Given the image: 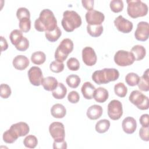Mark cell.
Wrapping results in <instances>:
<instances>
[{
  "instance_id": "8fae6325",
  "label": "cell",
  "mask_w": 149,
  "mask_h": 149,
  "mask_svg": "<svg viewBox=\"0 0 149 149\" xmlns=\"http://www.w3.org/2000/svg\"><path fill=\"white\" fill-rule=\"evenodd\" d=\"M149 25L147 22H140L137 26L134 32V37L136 40L140 41H145L148 38Z\"/></svg>"
},
{
  "instance_id": "e0dca14e",
  "label": "cell",
  "mask_w": 149,
  "mask_h": 149,
  "mask_svg": "<svg viewBox=\"0 0 149 149\" xmlns=\"http://www.w3.org/2000/svg\"><path fill=\"white\" fill-rule=\"evenodd\" d=\"M56 49L63 54L68 56V55L73 49V42L69 38H64L60 42Z\"/></svg>"
},
{
  "instance_id": "277c9868",
  "label": "cell",
  "mask_w": 149,
  "mask_h": 149,
  "mask_svg": "<svg viewBox=\"0 0 149 149\" xmlns=\"http://www.w3.org/2000/svg\"><path fill=\"white\" fill-rule=\"evenodd\" d=\"M126 2L127 3V12L130 17L136 19L147 14L148 6L140 0H127Z\"/></svg>"
},
{
  "instance_id": "52a82bcc",
  "label": "cell",
  "mask_w": 149,
  "mask_h": 149,
  "mask_svg": "<svg viewBox=\"0 0 149 149\" xmlns=\"http://www.w3.org/2000/svg\"><path fill=\"white\" fill-rule=\"evenodd\" d=\"M108 115L112 120H118L123 115L122 103L117 100H113L109 102L107 108Z\"/></svg>"
},
{
  "instance_id": "b9f144b4",
  "label": "cell",
  "mask_w": 149,
  "mask_h": 149,
  "mask_svg": "<svg viewBox=\"0 0 149 149\" xmlns=\"http://www.w3.org/2000/svg\"><path fill=\"white\" fill-rule=\"evenodd\" d=\"M29 47V41L26 37H23L20 42L15 46L16 48L20 51H25Z\"/></svg>"
},
{
  "instance_id": "3957f363",
  "label": "cell",
  "mask_w": 149,
  "mask_h": 149,
  "mask_svg": "<svg viewBox=\"0 0 149 149\" xmlns=\"http://www.w3.org/2000/svg\"><path fill=\"white\" fill-rule=\"evenodd\" d=\"M63 29L67 32H72L81 24L80 16L74 10H65L61 21Z\"/></svg>"
},
{
  "instance_id": "60d3db41",
  "label": "cell",
  "mask_w": 149,
  "mask_h": 149,
  "mask_svg": "<svg viewBox=\"0 0 149 149\" xmlns=\"http://www.w3.org/2000/svg\"><path fill=\"white\" fill-rule=\"evenodd\" d=\"M16 16L17 19L20 20L24 18H29L30 17V13L29 10L23 7L19 8L16 12Z\"/></svg>"
},
{
  "instance_id": "5bb4252c",
  "label": "cell",
  "mask_w": 149,
  "mask_h": 149,
  "mask_svg": "<svg viewBox=\"0 0 149 149\" xmlns=\"http://www.w3.org/2000/svg\"><path fill=\"white\" fill-rule=\"evenodd\" d=\"M17 137H22L27 135L30 131L29 125L23 122H20L11 125L9 128Z\"/></svg>"
},
{
  "instance_id": "1f68e13d",
  "label": "cell",
  "mask_w": 149,
  "mask_h": 149,
  "mask_svg": "<svg viewBox=\"0 0 149 149\" xmlns=\"http://www.w3.org/2000/svg\"><path fill=\"white\" fill-rule=\"evenodd\" d=\"M139 76L133 72L129 73L125 77L126 83L130 86H135L138 84L140 80Z\"/></svg>"
},
{
  "instance_id": "9a60e30c",
  "label": "cell",
  "mask_w": 149,
  "mask_h": 149,
  "mask_svg": "<svg viewBox=\"0 0 149 149\" xmlns=\"http://www.w3.org/2000/svg\"><path fill=\"white\" fill-rule=\"evenodd\" d=\"M122 127L124 132L127 134H132L137 128L136 120L133 117H126L122 121Z\"/></svg>"
},
{
  "instance_id": "7402d4cb",
  "label": "cell",
  "mask_w": 149,
  "mask_h": 149,
  "mask_svg": "<svg viewBox=\"0 0 149 149\" xmlns=\"http://www.w3.org/2000/svg\"><path fill=\"white\" fill-rule=\"evenodd\" d=\"M51 113L55 118H63L66 113L65 107L61 104H54L51 108Z\"/></svg>"
},
{
  "instance_id": "d4e9b609",
  "label": "cell",
  "mask_w": 149,
  "mask_h": 149,
  "mask_svg": "<svg viewBox=\"0 0 149 149\" xmlns=\"http://www.w3.org/2000/svg\"><path fill=\"white\" fill-rule=\"evenodd\" d=\"M67 93V88L62 83H58L56 88L52 91V96L58 100L63 99Z\"/></svg>"
},
{
  "instance_id": "4fadbf2b",
  "label": "cell",
  "mask_w": 149,
  "mask_h": 149,
  "mask_svg": "<svg viewBox=\"0 0 149 149\" xmlns=\"http://www.w3.org/2000/svg\"><path fill=\"white\" fill-rule=\"evenodd\" d=\"M82 59L83 62L88 66L94 65L97 60L94 49L90 47H86L82 50Z\"/></svg>"
},
{
  "instance_id": "30bf717a",
  "label": "cell",
  "mask_w": 149,
  "mask_h": 149,
  "mask_svg": "<svg viewBox=\"0 0 149 149\" xmlns=\"http://www.w3.org/2000/svg\"><path fill=\"white\" fill-rule=\"evenodd\" d=\"M114 25L116 28L123 33H129L133 29V23L130 21L124 18L122 15L118 16L114 20Z\"/></svg>"
},
{
  "instance_id": "c3c4849f",
  "label": "cell",
  "mask_w": 149,
  "mask_h": 149,
  "mask_svg": "<svg viewBox=\"0 0 149 149\" xmlns=\"http://www.w3.org/2000/svg\"><path fill=\"white\" fill-rule=\"evenodd\" d=\"M1 52L6 50L8 48V44L6 40L3 37L1 36Z\"/></svg>"
},
{
  "instance_id": "4dcf8cb0",
  "label": "cell",
  "mask_w": 149,
  "mask_h": 149,
  "mask_svg": "<svg viewBox=\"0 0 149 149\" xmlns=\"http://www.w3.org/2000/svg\"><path fill=\"white\" fill-rule=\"evenodd\" d=\"M66 82L69 87L73 88H75L79 86L81 82V80L79 76H78L76 74H72L69 75L66 77Z\"/></svg>"
},
{
  "instance_id": "ac0fdd59",
  "label": "cell",
  "mask_w": 149,
  "mask_h": 149,
  "mask_svg": "<svg viewBox=\"0 0 149 149\" xmlns=\"http://www.w3.org/2000/svg\"><path fill=\"white\" fill-rule=\"evenodd\" d=\"M102 112V108L100 105H93L87 109V116L91 120H96L101 116Z\"/></svg>"
},
{
  "instance_id": "d6986e66",
  "label": "cell",
  "mask_w": 149,
  "mask_h": 149,
  "mask_svg": "<svg viewBox=\"0 0 149 149\" xmlns=\"http://www.w3.org/2000/svg\"><path fill=\"white\" fill-rule=\"evenodd\" d=\"M109 97V93L107 89L103 87H98L95 89L93 94V98L95 101L103 103L105 102Z\"/></svg>"
},
{
  "instance_id": "f35d334b",
  "label": "cell",
  "mask_w": 149,
  "mask_h": 149,
  "mask_svg": "<svg viewBox=\"0 0 149 149\" xmlns=\"http://www.w3.org/2000/svg\"><path fill=\"white\" fill-rule=\"evenodd\" d=\"M68 69L72 71H76L80 68V63L76 58H69L66 62Z\"/></svg>"
},
{
  "instance_id": "d6a6232c",
  "label": "cell",
  "mask_w": 149,
  "mask_h": 149,
  "mask_svg": "<svg viewBox=\"0 0 149 149\" xmlns=\"http://www.w3.org/2000/svg\"><path fill=\"white\" fill-rule=\"evenodd\" d=\"M38 144V140L37 137L32 134L28 135L23 140L24 146L29 148H35Z\"/></svg>"
},
{
  "instance_id": "2e32d148",
  "label": "cell",
  "mask_w": 149,
  "mask_h": 149,
  "mask_svg": "<svg viewBox=\"0 0 149 149\" xmlns=\"http://www.w3.org/2000/svg\"><path fill=\"white\" fill-rule=\"evenodd\" d=\"M13 66L16 69L19 70H24L29 65L30 61L24 55H19L15 56L12 62Z\"/></svg>"
},
{
  "instance_id": "7c38bea8",
  "label": "cell",
  "mask_w": 149,
  "mask_h": 149,
  "mask_svg": "<svg viewBox=\"0 0 149 149\" xmlns=\"http://www.w3.org/2000/svg\"><path fill=\"white\" fill-rule=\"evenodd\" d=\"M29 79L31 84L35 86H39L41 84L43 79L42 72L41 69L37 66H32L27 73Z\"/></svg>"
},
{
  "instance_id": "d590c367",
  "label": "cell",
  "mask_w": 149,
  "mask_h": 149,
  "mask_svg": "<svg viewBox=\"0 0 149 149\" xmlns=\"http://www.w3.org/2000/svg\"><path fill=\"white\" fill-rule=\"evenodd\" d=\"M110 8L115 13H119L123 9V2L122 0H112L110 2Z\"/></svg>"
},
{
  "instance_id": "f6af8a7d",
  "label": "cell",
  "mask_w": 149,
  "mask_h": 149,
  "mask_svg": "<svg viewBox=\"0 0 149 149\" xmlns=\"http://www.w3.org/2000/svg\"><path fill=\"white\" fill-rule=\"evenodd\" d=\"M83 6L88 11L91 10L94 8V1L93 0H83L81 1Z\"/></svg>"
},
{
  "instance_id": "ee69618b",
  "label": "cell",
  "mask_w": 149,
  "mask_h": 149,
  "mask_svg": "<svg viewBox=\"0 0 149 149\" xmlns=\"http://www.w3.org/2000/svg\"><path fill=\"white\" fill-rule=\"evenodd\" d=\"M68 100L72 104H76L80 100L79 93L76 91H70L68 95Z\"/></svg>"
},
{
  "instance_id": "44dd1931",
  "label": "cell",
  "mask_w": 149,
  "mask_h": 149,
  "mask_svg": "<svg viewBox=\"0 0 149 149\" xmlns=\"http://www.w3.org/2000/svg\"><path fill=\"white\" fill-rule=\"evenodd\" d=\"M95 90V87L89 81L85 82L81 88V93L84 98L87 100H91L93 98Z\"/></svg>"
},
{
  "instance_id": "6da1fadb",
  "label": "cell",
  "mask_w": 149,
  "mask_h": 149,
  "mask_svg": "<svg viewBox=\"0 0 149 149\" xmlns=\"http://www.w3.org/2000/svg\"><path fill=\"white\" fill-rule=\"evenodd\" d=\"M57 27V20L54 13L48 9L42 10L34 22V27L40 32L54 30Z\"/></svg>"
},
{
  "instance_id": "ffe728a7",
  "label": "cell",
  "mask_w": 149,
  "mask_h": 149,
  "mask_svg": "<svg viewBox=\"0 0 149 149\" xmlns=\"http://www.w3.org/2000/svg\"><path fill=\"white\" fill-rule=\"evenodd\" d=\"M58 84L57 80L52 76H48L43 78L41 81V85L44 88L48 91H53L56 88Z\"/></svg>"
},
{
  "instance_id": "5b68a950",
  "label": "cell",
  "mask_w": 149,
  "mask_h": 149,
  "mask_svg": "<svg viewBox=\"0 0 149 149\" xmlns=\"http://www.w3.org/2000/svg\"><path fill=\"white\" fill-rule=\"evenodd\" d=\"M129 100L141 110L148 109V98L139 90H133L130 93Z\"/></svg>"
},
{
  "instance_id": "f1b7e54d",
  "label": "cell",
  "mask_w": 149,
  "mask_h": 149,
  "mask_svg": "<svg viewBox=\"0 0 149 149\" xmlns=\"http://www.w3.org/2000/svg\"><path fill=\"white\" fill-rule=\"evenodd\" d=\"M110 127V122L107 119H101L98 121L95 125V130L99 133H104L107 132Z\"/></svg>"
},
{
  "instance_id": "603a6c76",
  "label": "cell",
  "mask_w": 149,
  "mask_h": 149,
  "mask_svg": "<svg viewBox=\"0 0 149 149\" xmlns=\"http://www.w3.org/2000/svg\"><path fill=\"white\" fill-rule=\"evenodd\" d=\"M134 57L135 61H141L146 56V48L141 45H136L133 46L130 51Z\"/></svg>"
},
{
  "instance_id": "7bdbcfd3",
  "label": "cell",
  "mask_w": 149,
  "mask_h": 149,
  "mask_svg": "<svg viewBox=\"0 0 149 149\" xmlns=\"http://www.w3.org/2000/svg\"><path fill=\"white\" fill-rule=\"evenodd\" d=\"M149 128L148 127H141L139 130V136L142 140L145 141H148L149 135H148Z\"/></svg>"
},
{
  "instance_id": "e575fe53",
  "label": "cell",
  "mask_w": 149,
  "mask_h": 149,
  "mask_svg": "<svg viewBox=\"0 0 149 149\" xmlns=\"http://www.w3.org/2000/svg\"><path fill=\"white\" fill-rule=\"evenodd\" d=\"M18 137L14 134V133L9 129L5 131L3 134V141L8 144L13 143Z\"/></svg>"
},
{
  "instance_id": "7a4b0ae2",
  "label": "cell",
  "mask_w": 149,
  "mask_h": 149,
  "mask_svg": "<svg viewBox=\"0 0 149 149\" xmlns=\"http://www.w3.org/2000/svg\"><path fill=\"white\" fill-rule=\"evenodd\" d=\"M119 77V72L115 68H104L95 71L92 74L93 80L97 84H107L116 80Z\"/></svg>"
},
{
  "instance_id": "ab89813d",
  "label": "cell",
  "mask_w": 149,
  "mask_h": 149,
  "mask_svg": "<svg viewBox=\"0 0 149 149\" xmlns=\"http://www.w3.org/2000/svg\"><path fill=\"white\" fill-rule=\"evenodd\" d=\"M12 91L9 85L1 84L0 86V95L2 98H8L11 95Z\"/></svg>"
},
{
  "instance_id": "ba28073f",
  "label": "cell",
  "mask_w": 149,
  "mask_h": 149,
  "mask_svg": "<svg viewBox=\"0 0 149 149\" xmlns=\"http://www.w3.org/2000/svg\"><path fill=\"white\" fill-rule=\"evenodd\" d=\"M49 132L54 141H61L65 140V132L62 123L59 122H52L49 126Z\"/></svg>"
},
{
  "instance_id": "74e56055",
  "label": "cell",
  "mask_w": 149,
  "mask_h": 149,
  "mask_svg": "<svg viewBox=\"0 0 149 149\" xmlns=\"http://www.w3.org/2000/svg\"><path fill=\"white\" fill-rule=\"evenodd\" d=\"M50 70L54 73H60L64 69V64L63 62L58 61H52L49 65Z\"/></svg>"
},
{
  "instance_id": "8992f818",
  "label": "cell",
  "mask_w": 149,
  "mask_h": 149,
  "mask_svg": "<svg viewBox=\"0 0 149 149\" xmlns=\"http://www.w3.org/2000/svg\"><path fill=\"white\" fill-rule=\"evenodd\" d=\"M114 62L120 66H127L133 64L135 61L133 54L125 50L118 51L114 55Z\"/></svg>"
},
{
  "instance_id": "836d02e7",
  "label": "cell",
  "mask_w": 149,
  "mask_h": 149,
  "mask_svg": "<svg viewBox=\"0 0 149 149\" xmlns=\"http://www.w3.org/2000/svg\"><path fill=\"white\" fill-rule=\"evenodd\" d=\"M114 91L119 97H125L127 93V88L123 83H118L114 86Z\"/></svg>"
},
{
  "instance_id": "f546056e",
  "label": "cell",
  "mask_w": 149,
  "mask_h": 149,
  "mask_svg": "<svg viewBox=\"0 0 149 149\" xmlns=\"http://www.w3.org/2000/svg\"><path fill=\"white\" fill-rule=\"evenodd\" d=\"M23 37V36L22 31L17 29H15L12 30L9 35L10 42L15 46L17 45L20 42Z\"/></svg>"
},
{
  "instance_id": "4316f807",
  "label": "cell",
  "mask_w": 149,
  "mask_h": 149,
  "mask_svg": "<svg viewBox=\"0 0 149 149\" xmlns=\"http://www.w3.org/2000/svg\"><path fill=\"white\" fill-rule=\"evenodd\" d=\"M45 60L46 55L42 51H36L31 56V61L35 65H41L45 62Z\"/></svg>"
},
{
  "instance_id": "9c48e42d",
  "label": "cell",
  "mask_w": 149,
  "mask_h": 149,
  "mask_svg": "<svg viewBox=\"0 0 149 149\" xmlns=\"http://www.w3.org/2000/svg\"><path fill=\"white\" fill-rule=\"evenodd\" d=\"M85 17L88 24L90 25L101 24L105 19V16L102 12L94 9L87 11Z\"/></svg>"
},
{
  "instance_id": "8d00e7d4",
  "label": "cell",
  "mask_w": 149,
  "mask_h": 149,
  "mask_svg": "<svg viewBox=\"0 0 149 149\" xmlns=\"http://www.w3.org/2000/svg\"><path fill=\"white\" fill-rule=\"evenodd\" d=\"M19 28L24 33L28 32L31 28V20L29 18H24L19 20Z\"/></svg>"
},
{
  "instance_id": "7dc6e473",
  "label": "cell",
  "mask_w": 149,
  "mask_h": 149,
  "mask_svg": "<svg viewBox=\"0 0 149 149\" xmlns=\"http://www.w3.org/2000/svg\"><path fill=\"white\" fill-rule=\"evenodd\" d=\"M53 148L54 149H66L67 148V143L63 140L61 141H54L53 143Z\"/></svg>"
},
{
  "instance_id": "484cf974",
  "label": "cell",
  "mask_w": 149,
  "mask_h": 149,
  "mask_svg": "<svg viewBox=\"0 0 149 149\" xmlns=\"http://www.w3.org/2000/svg\"><path fill=\"white\" fill-rule=\"evenodd\" d=\"M103 26L101 24L98 25H90L87 24V33L93 37H97L101 35L103 32Z\"/></svg>"
},
{
  "instance_id": "bcb514c9",
  "label": "cell",
  "mask_w": 149,
  "mask_h": 149,
  "mask_svg": "<svg viewBox=\"0 0 149 149\" xmlns=\"http://www.w3.org/2000/svg\"><path fill=\"white\" fill-rule=\"evenodd\" d=\"M139 122L143 127H148V125H149L148 114L142 115L139 119Z\"/></svg>"
},
{
  "instance_id": "cb8c5ba5",
  "label": "cell",
  "mask_w": 149,
  "mask_h": 149,
  "mask_svg": "<svg viewBox=\"0 0 149 149\" xmlns=\"http://www.w3.org/2000/svg\"><path fill=\"white\" fill-rule=\"evenodd\" d=\"M149 69H147L144 72L143 76L140 78L139 82L138 83L139 88L141 91H148L149 90Z\"/></svg>"
},
{
  "instance_id": "83f0119b",
  "label": "cell",
  "mask_w": 149,
  "mask_h": 149,
  "mask_svg": "<svg viewBox=\"0 0 149 149\" xmlns=\"http://www.w3.org/2000/svg\"><path fill=\"white\" fill-rule=\"evenodd\" d=\"M61 30L58 26L54 30L45 31V33L46 38L50 42H55L56 41H57L61 37Z\"/></svg>"
}]
</instances>
